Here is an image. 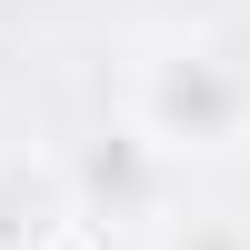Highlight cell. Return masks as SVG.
<instances>
[{
	"label": "cell",
	"mask_w": 250,
	"mask_h": 250,
	"mask_svg": "<svg viewBox=\"0 0 250 250\" xmlns=\"http://www.w3.org/2000/svg\"><path fill=\"white\" fill-rule=\"evenodd\" d=\"M240 110H250V80L230 70V60H210V50H170L150 70V100H140V120H150V150L160 140H230L240 130Z\"/></svg>",
	"instance_id": "obj_1"
},
{
	"label": "cell",
	"mask_w": 250,
	"mask_h": 250,
	"mask_svg": "<svg viewBox=\"0 0 250 250\" xmlns=\"http://www.w3.org/2000/svg\"><path fill=\"white\" fill-rule=\"evenodd\" d=\"M60 190H80L90 210H140V200H160V160H150V140H140V130H100L90 150L70 160Z\"/></svg>",
	"instance_id": "obj_2"
},
{
	"label": "cell",
	"mask_w": 250,
	"mask_h": 250,
	"mask_svg": "<svg viewBox=\"0 0 250 250\" xmlns=\"http://www.w3.org/2000/svg\"><path fill=\"white\" fill-rule=\"evenodd\" d=\"M60 210H70V190L50 160H0V250H40L60 230Z\"/></svg>",
	"instance_id": "obj_3"
},
{
	"label": "cell",
	"mask_w": 250,
	"mask_h": 250,
	"mask_svg": "<svg viewBox=\"0 0 250 250\" xmlns=\"http://www.w3.org/2000/svg\"><path fill=\"white\" fill-rule=\"evenodd\" d=\"M170 250H250V230H230V220H190V230H170Z\"/></svg>",
	"instance_id": "obj_4"
}]
</instances>
